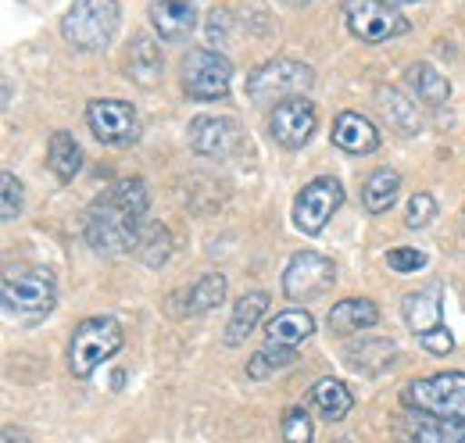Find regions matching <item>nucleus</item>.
<instances>
[{
	"mask_svg": "<svg viewBox=\"0 0 465 443\" xmlns=\"http://www.w3.org/2000/svg\"><path fill=\"white\" fill-rule=\"evenodd\" d=\"M398 190H401V175H398L394 168H376V172L365 179V186H361V204H365V212H369V215L391 212L394 201H398Z\"/></svg>",
	"mask_w": 465,
	"mask_h": 443,
	"instance_id": "obj_27",
	"label": "nucleus"
},
{
	"mask_svg": "<svg viewBox=\"0 0 465 443\" xmlns=\"http://www.w3.org/2000/svg\"><path fill=\"white\" fill-rule=\"evenodd\" d=\"M315 129H319V111L308 97H291V101L276 104L269 114V133L287 151H301Z\"/></svg>",
	"mask_w": 465,
	"mask_h": 443,
	"instance_id": "obj_13",
	"label": "nucleus"
},
{
	"mask_svg": "<svg viewBox=\"0 0 465 443\" xmlns=\"http://www.w3.org/2000/svg\"><path fill=\"white\" fill-rule=\"evenodd\" d=\"M387 265L394 269V272H419V269H426V254L422 251H415V247H394L391 254H387Z\"/></svg>",
	"mask_w": 465,
	"mask_h": 443,
	"instance_id": "obj_34",
	"label": "nucleus"
},
{
	"mask_svg": "<svg viewBox=\"0 0 465 443\" xmlns=\"http://www.w3.org/2000/svg\"><path fill=\"white\" fill-rule=\"evenodd\" d=\"M330 136H333V143H337L341 151H348V154H372V151L380 147V129H376L365 114H358V111H341Z\"/></svg>",
	"mask_w": 465,
	"mask_h": 443,
	"instance_id": "obj_16",
	"label": "nucleus"
},
{
	"mask_svg": "<svg viewBox=\"0 0 465 443\" xmlns=\"http://www.w3.org/2000/svg\"><path fill=\"white\" fill-rule=\"evenodd\" d=\"M462 232H465V222H462Z\"/></svg>",
	"mask_w": 465,
	"mask_h": 443,
	"instance_id": "obj_40",
	"label": "nucleus"
},
{
	"mask_svg": "<svg viewBox=\"0 0 465 443\" xmlns=\"http://www.w3.org/2000/svg\"><path fill=\"white\" fill-rule=\"evenodd\" d=\"M293 361H297V354H293L291 347H272V343H265L262 350L251 354V361H247V379H254V383L272 379L276 372H287Z\"/></svg>",
	"mask_w": 465,
	"mask_h": 443,
	"instance_id": "obj_30",
	"label": "nucleus"
},
{
	"mask_svg": "<svg viewBox=\"0 0 465 443\" xmlns=\"http://www.w3.org/2000/svg\"><path fill=\"white\" fill-rule=\"evenodd\" d=\"M387 4H394V7H405V4H419V0H387Z\"/></svg>",
	"mask_w": 465,
	"mask_h": 443,
	"instance_id": "obj_38",
	"label": "nucleus"
},
{
	"mask_svg": "<svg viewBox=\"0 0 465 443\" xmlns=\"http://www.w3.org/2000/svg\"><path fill=\"white\" fill-rule=\"evenodd\" d=\"M315 83V72L304 61L293 57H272L265 64H258L247 75V97L251 104L265 108V104H283L291 97H304Z\"/></svg>",
	"mask_w": 465,
	"mask_h": 443,
	"instance_id": "obj_5",
	"label": "nucleus"
},
{
	"mask_svg": "<svg viewBox=\"0 0 465 443\" xmlns=\"http://www.w3.org/2000/svg\"><path fill=\"white\" fill-rule=\"evenodd\" d=\"M341 443H348V440H341Z\"/></svg>",
	"mask_w": 465,
	"mask_h": 443,
	"instance_id": "obj_41",
	"label": "nucleus"
},
{
	"mask_svg": "<svg viewBox=\"0 0 465 443\" xmlns=\"http://www.w3.org/2000/svg\"><path fill=\"white\" fill-rule=\"evenodd\" d=\"M133 254L147 265V269H162L173 258V232L162 222H143L133 243Z\"/></svg>",
	"mask_w": 465,
	"mask_h": 443,
	"instance_id": "obj_25",
	"label": "nucleus"
},
{
	"mask_svg": "<svg viewBox=\"0 0 465 443\" xmlns=\"http://www.w3.org/2000/svg\"><path fill=\"white\" fill-rule=\"evenodd\" d=\"M162 47L151 40V36H136L133 40V51H129V79L136 83V86H143V90H151V86H158V79H162Z\"/></svg>",
	"mask_w": 465,
	"mask_h": 443,
	"instance_id": "obj_26",
	"label": "nucleus"
},
{
	"mask_svg": "<svg viewBox=\"0 0 465 443\" xmlns=\"http://www.w3.org/2000/svg\"><path fill=\"white\" fill-rule=\"evenodd\" d=\"M401 315H405V326L419 340L430 336V332L444 330V319H440V286H426L419 293H408L405 304H401Z\"/></svg>",
	"mask_w": 465,
	"mask_h": 443,
	"instance_id": "obj_18",
	"label": "nucleus"
},
{
	"mask_svg": "<svg viewBox=\"0 0 465 443\" xmlns=\"http://www.w3.org/2000/svg\"><path fill=\"white\" fill-rule=\"evenodd\" d=\"M419 343H422L430 354H440V358L455 350V336H451V330H448V326H444V330H437V332H430V336H422Z\"/></svg>",
	"mask_w": 465,
	"mask_h": 443,
	"instance_id": "obj_35",
	"label": "nucleus"
},
{
	"mask_svg": "<svg viewBox=\"0 0 465 443\" xmlns=\"http://www.w3.org/2000/svg\"><path fill=\"white\" fill-rule=\"evenodd\" d=\"M226 33H230V15H226V11H212V22H208V40H212V47L223 44Z\"/></svg>",
	"mask_w": 465,
	"mask_h": 443,
	"instance_id": "obj_36",
	"label": "nucleus"
},
{
	"mask_svg": "<svg viewBox=\"0 0 465 443\" xmlns=\"http://www.w3.org/2000/svg\"><path fill=\"white\" fill-rule=\"evenodd\" d=\"M47 168L54 172L58 182H72L79 175V168H83V147L75 143L72 133L61 129V133L51 136V143H47Z\"/></svg>",
	"mask_w": 465,
	"mask_h": 443,
	"instance_id": "obj_28",
	"label": "nucleus"
},
{
	"mask_svg": "<svg viewBox=\"0 0 465 443\" xmlns=\"http://www.w3.org/2000/svg\"><path fill=\"white\" fill-rule=\"evenodd\" d=\"M280 437H283V443H312L315 440V426H312L308 408H287V411H283Z\"/></svg>",
	"mask_w": 465,
	"mask_h": 443,
	"instance_id": "obj_31",
	"label": "nucleus"
},
{
	"mask_svg": "<svg viewBox=\"0 0 465 443\" xmlns=\"http://www.w3.org/2000/svg\"><path fill=\"white\" fill-rule=\"evenodd\" d=\"M183 90L193 101H226L232 86V61L219 51H190L183 57Z\"/></svg>",
	"mask_w": 465,
	"mask_h": 443,
	"instance_id": "obj_8",
	"label": "nucleus"
},
{
	"mask_svg": "<svg viewBox=\"0 0 465 443\" xmlns=\"http://www.w3.org/2000/svg\"><path fill=\"white\" fill-rule=\"evenodd\" d=\"M405 83H408V90H411V97L422 101L426 108H440V104H448V97H451L448 75H440V72H437L433 64H426V61L408 64Z\"/></svg>",
	"mask_w": 465,
	"mask_h": 443,
	"instance_id": "obj_22",
	"label": "nucleus"
},
{
	"mask_svg": "<svg viewBox=\"0 0 465 443\" xmlns=\"http://www.w3.org/2000/svg\"><path fill=\"white\" fill-rule=\"evenodd\" d=\"M333 282H337V265L315 251H297L283 269V293L293 304H308L322 297Z\"/></svg>",
	"mask_w": 465,
	"mask_h": 443,
	"instance_id": "obj_10",
	"label": "nucleus"
},
{
	"mask_svg": "<svg viewBox=\"0 0 465 443\" xmlns=\"http://www.w3.org/2000/svg\"><path fill=\"white\" fill-rule=\"evenodd\" d=\"M147 18L165 44H179L197 29V7L190 0H154Z\"/></svg>",
	"mask_w": 465,
	"mask_h": 443,
	"instance_id": "obj_15",
	"label": "nucleus"
},
{
	"mask_svg": "<svg viewBox=\"0 0 465 443\" xmlns=\"http://www.w3.org/2000/svg\"><path fill=\"white\" fill-rule=\"evenodd\" d=\"M151 204L147 182L143 179H118L112 190H104L83 222V236L97 254H122L133 251L136 232L143 225Z\"/></svg>",
	"mask_w": 465,
	"mask_h": 443,
	"instance_id": "obj_1",
	"label": "nucleus"
},
{
	"mask_svg": "<svg viewBox=\"0 0 465 443\" xmlns=\"http://www.w3.org/2000/svg\"><path fill=\"white\" fill-rule=\"evenodd\" d=\"M0 186H4V201H0V215L4 222H15L22 215V201H25V193H22V182H18V175L15 172H4L0 175Z\"/></svg>",
	"mask_w": 465,
	"mask_h": 443,
	"instance_id": "obj_32",
	"label": "nucleus"
},
{
	"mask_svg": "<svg viewBox=\"0 0 465 443\" xmlns=\"http://www.w3.org/2000/svg\"><path fill=\"white\" fill-rule=\"evenodd\" d=\"M0 297L7 315L22 319H44L58 304V282L47 269L36 265H11L0 279Z\"/></svg>",
	"mask_w": 465,
	"mask_h": 443,
	"instance_id": "obj_4",
	"label": "nucleus"
},
{
	"mask_svg": "<svg viewBox=\"0 0 465 443\" xmlns=\"http://www.w3.org/2000/svg\"><path fill=\"white\" fill-rule=\"evenodd\" d=\"M351 36L361 44H387L408 33V18L387 0H344L341 4Z\"/></svg>",
	"mask_w": 465,
	"mask_h": 443,
	"instance_id": "obj_7",
	"label": "nucleus"
},
{
	"mask_svg": "<svg viewBox=\"0 0 465 443\" xmlns=\"http://www.w3.org/2000/svg\"><path fill=\"white\" fill-rule=\"evenodd\" d=\"M118 0H72L68 15L61 18V36L68 47L90 54L104 51L118 33Z\"/></svg>",
	"mask_w": 465,
	"mask_h": 443,
	"instance_id": "obj_3",
	"label": "nucleus"
},
{
	"mask_svg": "<svg viewBox=\"0 0 465 443\" xmlns=\"http://www.w3.org/2000/svg\"><path fill=\"white\" fill-rule=\"evenodd\" d=\"M380 322V308L369 300V297H348V300H337L326 315V326L333 336H354V332L372 330Z\"/></svg>",
	"mask_w": 465,
	"mask_h": 443,
	"instance_id": "obj_17",
	"label": "nucleus"
},
{
	"mask_svg": "<svg viewBox=\"0 0 465 443\" xmlns=\"http://www.w3.org/2000/svg\"><path fill=\"white\" fill-rule=\"evenodd\" d=\"M308 408H312L322 422H344L351 415V408H354V397H351V389L344 387L341 379L326 376V379H319V383L312 387Z\"/></svg>",
	"mask_w": 465,
	"mask_h": 443,
	"instance_id": "obj_21",
	"label": "nucleus"
},
{
	"mask_svg": "<svg viewBox=\"0 0 465 443\" xmlns=\"http://www.w3.org/2000/svg\"><path fill=\"white\" fill-rule=\"evenodd\" d=\"M183 300H186V308H183L186 315H208L212 308H219L226 300V276L223 272H204L183 293Z\"/></svg>",
	"mask_w": 465,
	"mask_h": 443,
	"instance_id": "obj_29",
	"label": "nucleus"
},
{
	"mask_svg": "<svg viewBox=\"0 0 465 443\" xmlns=\"http://www.w3.org/2000/svg\"><path fill=\"white\" fill-rule=\"evenodd\" d=\"M287 4H293V7H304V4H315V0H287Z\"/></svg>",
	"mask_w": 465,
	"mask_h": 443,
	"instance_id": "obj_39",
	"label": "nucleus"
},
{
	"mask_svg": "<svg viewBox=\"0 0 465 443\" xmlns=\"http://www.w3.org/2000/svg\"><path fill=\"white\" fill-rule=\"evenodd\" d=\"M86 125L104 147H129L140 140V114L129 101L97 97L86 104Z\"/></svg>",
	"mask_w": 465,
	"mask_h": 443,
	"instance_id": "obj_11",
	"label": "nucleus"
},
{
	"mask_svg": "<svg viewBox=\"0 0 465 443\" xmlns=\"http://www.w3.org/2000/svg\"><path fill=\"white\" fill-rule=\"evenodd\" d=\"M122 343H125V332L112 315L83 319L72 332V343H68V372L75 379H90L104 361L115 358Z\"/></svg>",
	"mask_w": 465,
	"mask_h": 443,
	"instance_id": "obj_2",
	"label": "nucleus"
},
{
	"mask_svg": "<svg viewBox=\"0 0 465 443\" xmlns=\"http://www.w3.org/2000/svg\"><path fill=\"white\" fill-rule=\"evenodd\" d=\"M344 204V186H341V179H333V175H319V179H312L301 193H297V201H293V225L304 232V236H315V232H322L330 219L337 215V208Z\"/></svg>",
	"mask_w": 465,
	"mask_h": 443,
	"instance_id": "obj_9",
	"label": "nucleus"
},
{
	"mask_svg": "<svg viewBox=\"0 0 465 443\" xmlns=\"http://www.w3.org/2000/svg\"><path fill=\"white\" fill-rule=\"evenodd\" d=\"M265 311H269V293H262V290L243 293V297L232 304L230 322H226V347H240L251 332L258 330V322L265 319Z\"/></svg>",
	"mask_w": 465,
	"mask_h": 443,
	"instance_id": "obj_20",
	"label": "nucleus"
},
{
	"mask_svg": "<svg viewBox=\"0 0 465 443\" xmlns=\"http://www.w3.org/2000/svg\"><path fill=\"white\" fill-rule=\"evenodd\" d=\"M4 443H25V437L15 433V426H7V429H4Z\"/></svg>",
	"mask_w": 465,
	"mask_h": 443,
	"instance_id": "obj_37",
	"label": "nucleus"
},
{
	"mask_svg": "<svg viewBox=\"0 0 465 443\" xmlns=\"http://www.w3.org/2000/svg\"><path fill=\"white\" fill-rule=\"evenodd\" d=\"M186 140H190V147L201 158L223 162V158H230L232 151L240 147L243 133H240V122L236 118H226V114H197L186 125Z\"/></svg>",
	"mask_w": 465,
	"mask_h": 443,
	"instance_id": "obj_12",
	"label": "nucleus"
},
{
	"mask_svg": "<svg viewBox=\"0 0 465 443\" xmlns=\"http://www.w3.org/2000/svg\"><path fill=\"white\" fill-rule=\"evenodd\" d=\"M401 443H465V426L451 418H437L426 411H405L398 422Z\"/></svg>",
	"mask_w": 465,
	"mask_h": 443,
	"instance_id": "obj_14",
	"label": "nucleus"
},
{
	"mask_svg": "<svg viewBox=\"0 0 465 443\" xmlns=\"http://www.w3.org/2000/svg\"><path fill=\"white\" fill-rule=\"evenodd\" d=\"M344 358H348V365L354 372H361V376H380V372H387V369L394 365L398 347H394L391 340H380V336H361V340L351 343Z\"/></svg>",
	"mask_w": 465,
	"mask_h": 443,
	"instance_id": "obj_19",
	"label": "nucleus"
},
{
	"mask_svg": "<svg viewBox=\"0 0 465 443\" xmlns=\"http://www.w3.org/2000/svg\"><path fill=\"white\" fill-rule=\"evenodd\" d=\"M408 411H426L437 418H451L465 426V372H433L419 376L401 389Z\"/></svg>",
	"mask_w": 465,
	"mask_h": 443,
	"instance_id": "obj_6",
	"label": "nucleus"
},
{
	"mask_svg": "<svg viewBox=\"0 0 465 443\" xmlns=\"http://www.w3.org/2000/svg\"><path fill=\"white\" fill-rule=\"evenodd\" d=\"M376 101H380L383 118L391 122V129H398L401 136H419V133H422L419 104H411L401 90H387V86H380V90H376Z\"/></svg>",
	"mask_w": 465,
	"mask_h": 443,
	"instance_id": "obj_24",
	"label": "nucleus"
},
{
	"mask_svg": "<svg viewBox=\"0 0 465 443\" xmlns=\"http://www.w3.org/2000/svg\"><path fill=\"white\" fill-rule=\"evenodd\" d=\"M312 332H315V319L308 311H301V308H287V311H280L276 319L265 322V343L297 350Z\"/></svg>",
	"mask_w": 465,
	"mask_h": 443,
	"instance_id": "obj_23",
	"label": "nucleus"
},
{
	"mask_svg": "<svg viewBox=\"0 0 465 443\" xmlns=\"http://www.w3.org/2000/svg\"><path fill=\"white\" fill-rule=\"evenodd\" d=\"M433 219H437V201H433L430 193H415V197L408 201V212H405L408 229H426Z\"/></svg>",
	"mask_w": 465,
	"mask_h": 443,
	"instance_id": "obj_33",
	"label": "nucleus"
}]
</instances>
